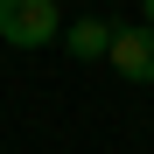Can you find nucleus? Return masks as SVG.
Segmentation results:
<instances>
[{"mask_svg": "<svg viewBox=\"0 0 154 154\" xmlns=\"http://www.w3.org/2000/svg\"><path fill=\"white\" fill-rule=\"evenodd\" d=\"M63 35L56 0H0V42L7 49H49Z\"/></svg>", "mask_w": 154, "mask_h": 154, "instance_id": "nucleus-1", "label": "nucleus"}, {"mask_svg": "<svg viewBox=\"0 0 154 154\" xmlns=\"http://www.w3.org/2000/svg\"><path fill=\"white\" fill-rule=\"evenodd\" d=\"M126 84H154V28H112V56H105Z\"/></svg>", "mask_w": 154, "mask_h": 154, "instance_id": "nucleus-2", "label": "nucleus"}, {"mask_svg": "<svg viewBox=\"0 0 154 154\" xmlns=\"http://www.w3.org/2000/svg\"><path fill=\"white\" fill-rule=\"evenodd\" d=\"M63 56H77V63H105V56H112V21H98V14L70 21V28H63Z\"/></svg>", "mask_w": 154, "mask_h": 154, "instance_id": "nucleus-3", "label": "nucleus"}, {"mask_svg": "<svg viewBox=\"0 0 154 154\" xmlns=\"http://www.w3.org/2000/svg\"><path fill=\"white\" fill-rule=\"evenodd\" d=\"M140 28H154V0H147V14H140Z\"/></svg>", "mask_w": 154, "mask_h": 154, "instance_id": "nucleus-4", "label": "nucleus"}]
</instances>
